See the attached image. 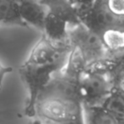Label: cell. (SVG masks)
Here are the masks:
<instances>
[{
  "label": "cell",
  "instance_id": "obj_1",
  "mask_svg": "<svg viewBox=\"0 0 124 124\" xmlns=\"http://www.w3.org/2000/svg\"><path fill=\"white\" fill-rule=\"evenodd\" d=\"M65 67L54 63H37L26 60L20 66L19 74L28 91L24 113L30 118L36 117L35 106L41 92L51 81L55 73Z\"/></svg>",
  "mask_w": 124,
  "mask_h": 124
},
{
  "label": "cell",
  "instance_id": "obj_2",
  "mask_svg": "<svg viewBox=\"0 0 124 124\" xmlns=\"http://www.w3.org/2000/svg\"><path fill=\"white\" fill-rule=\"evenodd\" d=\"M116 85L108 70L107 61L102 65L87 68L79 81L83 106H101Z\"/></svg>",
  "mask_w": 124,
  "mask_h": 124
},
{
  "label": "cell",
  "instance_id": "obj_3",
  "mask_svg": "<svg viewBox=\"0 0 124 124\" xmlns=\"http://www.w3.org/2000/svg\"><path fill=\"white\" fill-rule=\"evenodd\" d=\"M68 41L80 54L87 68L102 65L109 60V55L101 37L83 24L69 28Z\"/></svg>",
  "mask_w": 124,
  "mask_h": 124
},
{
  "label": "cell",
  "instance_id": "obj_4",
  "mask_svg": "<svg viewBox=\"0 0 124 124\" xmlns=\"http://www.w3.org/2000/svg\"><path fill=\"white\" fill-rule=\"evenodd\" d=\"M81 23L100 36L108 30L124 29V18L111 12L105 1H94L91 10Z\"/></svg>",
  "mask_w": 124,
  "mask_h": 124
},
{
  "label": "cell",
  "instance_id": "obj_5",
  "mask_svg": "<svg viewBox=\"0 0 124 124\" xmlns=\"http://www.w3.org/2000/svg\"><path fill=\"white\" fill-rule=\"evenodd\" d=\"M20 15L28 26H32L43 32L48 10L41 1H19Z\"/></svg>",
  "mask_w": 124,
  "mask_h": 124
},
{
  "label": "cell",
  "instance_id": "obj_6",
  "mask_svg": "<svg viewBox=\"0 0 124 124\" xmlns=\"http://www.w3.org/2000/svg\"><path fill=\"white\" fill-rule=\"evenodd\" d=\"M69 25L55 15L48 12L45 21L43 34L54 43H66L68 41Z\"/></svg>",
  "mask_w": 124,
  "mask_h": 124
},
{
  "label": "cell",
  "instance_id": "obj_7",
  "mask_svg": "<svg viewBox=\"0 0 124 124\" xmlns=\"http://www.w3.org/2000/svg\"><path fill=\"white\" fill-rule=\"evenodd\" d=\"M48 9V12L55 15L59 18L65 21L70 27L81 24L75 11L72 1L65 0H45L41 1Z\"/></svg>",
  "mask_w": 124,
  "mask_h": 124
},
{
  "label": "cell",
  "instance_id": "obj_8",
  "mask_svg": "<svg viewBox=\"0 0 124 124\" xmlns=\"http://www.w3.org/2000/svg\"><path fill=\"white\" fill-rule=\"evenodd\" d=\"M101 107L124 123V89L122 85L116 84L114 87Z\"/></svg>",
  "mask_w": 124,
  "mask_h": 124
},
{
  "label": "cell",
  "instance_id": "obj_9",
  "mask_svg": "<svg viewBox=\"0 0 124 124\" xmlns=\"http://www.w3.org/2000/svg\"><path fill=\"white\" fill-rule=\"evenodd\" d=\"M100 37L107 50L109 60H113L124 53V29L108 30Z\"/></svg>",
  "mask_w": 124,
  "mask_h": 124
},
{
  "label": "cell",
  "instance_id": "obj_10",
  "mask_svg": "<svg viewBox=\"0 0 124 124\" xmlns=\"http://www.w3.org/2000/svg\"><path fill=\"white\" fill-rule=\"evenodd\" d=\"M0 23L29 28L21 17L19 1L0 0Z\"/></svg>",
  "mask_w": 124,
  "mask_h": 124
},
{
  "label": "cell",
  "instance_id": "obj_11",
  "mask_svg": "<svg viewBox=\"0 0 124 124\" xmlns=\"http://www.w3.org/2000/svg\"><path fill=\"white\" fill-rule=\"evenodd\" d=\"M86 124H124L101 106L84 107Z\"/></svg>",
  "mask_w": 124,
  "mask_h": 124
},
{
  "label": "cell",
  "instance_id": "obj_12",
  "mask_svg": "<svg viewBox=\"0 0 124 124\" xmlns=\"http://www.w3.org/2000/svg\"><path fill=\"white\" fill-rule=\"evenodd\" d=\"M105 2L111 12L119 17L124 18V0H108Z\"/></svg>",
  "mask_w": 124,
  "mask_h": 124
},
{
  "label": "cell",
  "instance_id": "obj_13",
  "mask_svg": "<svg viewBox=\"0 0 124 124\" xmlns=\"http://www.w3.org/2000/svg\"><path fill=\"white\" fill-rule=\"evenodd\" d=\"M13 71V68L11 66H5L1 63L0 61V91L2 89L3 83H4V79L5 78L6 75L9 73H11Z\"/></svg>",
  "mask_w": 124,
  "mask_h": 124
},
{
  "label": "cell",
  "instance_id": "obj_14",
  "mask_svg": "<svg viewBox=\"0 0 124 124\" xmlns=\"http://www.w3.org/2000/svg\"><path fill=\"white\" fill-rule=\"evenodd\" d=\"M29 124H43V122H41L40 120H38V119H37V118H35L34 120L32 121V122H31Z\"/></svg>",
  "mask_w": 124,
  "mask_h": 124
},
{
  "label": "cell",
  "instance_id": "obj_15",
  "mask_svg": "<svg viewBox=\"0 0 124 124\" xmlns=\"http://www.w3.org/2000/svg\"><path fill=\"white\" fill-rule=\"evenodd\" d=\"M121 85H122V88H123V89H124V83H121Z\"/></svg>",
  "mask_w": 124,
  "mask_h": 124
},
{
  "label": "cell",
  "instance_id": "obj_16",
  "mask_svg": "<svg viewBox=\"0 0 124 124\" xmlns=\"http://www.w3.org/2000/svg\"><path fill=\"white\" fill-rule=\"evenodd\" d=\"M122 83H124V79H123V80H122Z\"/></svg>",
  "mask_w": 124,
  "mask_h": 124
}]
</instances>
